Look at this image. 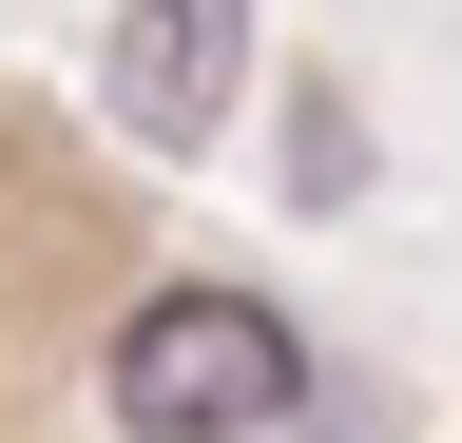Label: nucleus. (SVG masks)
Instances as JSON below:
<instances>
[{
  "mask_svg": "<svg viewBox=\"0 0 462 443\" xmlns=\"http://www.w3.org/2000/svg\"><path fill=\"white\" fill-rule=\"evenodd\" d=\"M97 78H116V135L212 154V135H231V78H251V0H135Z\"/></svg>",
  "mask_w": 462,
  "mask_h": 443,
  "instance_id": "obj_2",
  "label": "nucleus"
},
{
  "mask_svg": "<svg viewBox=\"0 0 462 443\" xmlns=\"http://www.w3.org/2000/svg\"><path fill=\"white\" fill-rule=\"evenodd\" d=\"M97 405H116V443H270V424H309V328L231 270L135 290V328L97 347Z\"/></svg>",
  "mask_w": 462,
  "mask_h": 443,
  "instance_id": "obj_1",
  "label": "nucleus"
}]
</instances>
